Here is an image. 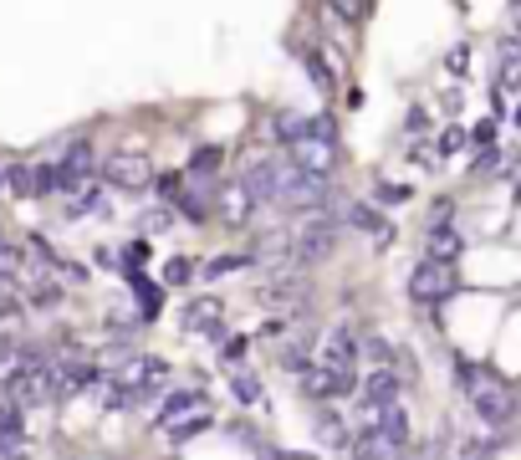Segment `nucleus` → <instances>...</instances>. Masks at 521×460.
<instances>
[{
    "mask_svg": "<svg viewBox=\"0 0 521 460\" xmlns=\"http://www.w3.org/2000/svg\"><path fill=\"white\" fill-rule=\"evenodd\" d=\"M358 368H364V353H358V333L337 322L322 343H317V358L312 368L301 374V389L317 399V404H328V399H343V394H358Z\"/></svg>",
    "mask_w": 521,
    "mask_h": 460,
    "instance_id": "nucleus-1",
    "label": "nucleus"
},
{
    "mask_svg": "<svg viewBox=\"0 0 521 460\" xmlns=\"http://www.w3.org/2000/svg\"><path fill=\"white\" fill-rule=\"evenodd\" d=\"M220 164H225V149L220 143H205V149H194L190 154L184 179H190V185H210V179H220Z\"/></svg>",
    "mask_w": 521,
    "mask_h": 460,
    "instance_id": "nucleus-16",
    "label": "nucleus"
},
{
    "mask_svg": "<svg viewBox=\"0 0 521 460\" xmlns=\"http://www.w3.org/2000/svg\"><path fill=\"white\" fill-rule=\"evenodd\" d=\"M465 62H471V47H455V57H450V72H465Z\"/></svg>",
    "mask_w": 521,
    "mask_h": 460,
    "instance_id": "nucleus-29",
    "label": "nucleus"
},
{
    "mask_svg": "<svg viewBox=\"0 0 521 460\" xmlns=\"http://www.w3.org/2000/svg\"><path fill=\"white\" fill-rule=\"evenodd\" d=\"M312 435H317L322 445H332V450H347V440H353V435H347V425L337 419V410H317V414H312Z\"/></svg>",
    "mask_w": 521,
    "mask_h": 460,
    "instance_id": "nucleus-18",
    "label": "nucleus"
},
{
    "mask_svg": "<svg viewBox=\"0 0 521 460\" xmlns=\"http://www.w3.org/2000/svg\"><path fill=\"white\" fill-rule=\"evenodd\" d=\"M465 139H471L465 128H445L440 139H435V154H455V149H465Z\"/></svg>",
    "mask_w": 521,
    "mask_h": 460,
    "instance_id": "nucleus-25",
    "label": "nucleus"
},
{
    "mask_svg": "<svg viewBox=\"0 0 521 460\" xmlns=\"http://www.w3.org/2000/svg\"><path fill=\"white\" fill-rule=\"evenodd\" d=\"M501 169V154H496V143H486V149H475V164H471V175H496Z\"/></svg>",
    "mask_w": 521,
    "mask_h": 460,
    "instance_id": "nucleus-23",
    "label": "nucleus"
},
{
    "mask_svg": "<svg viewBox=\"0 0 521 460\" xmlns=\"http://www.w3.org/2000/svg\"><path fill=\"white\" fill-rule=\"evenodd\" d=\"M337 251V210H317L292 230V261L297 266H317Z\"/></svg>",
    "mask_w": 521,
    "mask_h": 460,
    "instance_id": "nucleus-4",
    "label": "nucleus"
},
{
    "mask_svg": "<svg viewBox=\"0 0 521 460\" xmlns=\"http://www.w3.org/2000/svg\"><path fill=\"white\" fill-rule=\"evenodd\" d=\"M210 425H215V414H210V410H194V414H184L179 425H169L164 435H169L174 445H184V440H194V435H200V429H210Z\"/></svg>",
    "mask_w": 521,
    "mask_h": 460,
    "instance_id": "nucleus-21",
    "label": "nucleus"
},
{
    "mask_svg": "<svg viewBox=\"0 0 521 460\" xmlns=\"http://www.w3.org/2000/svg\"><path fill=\"white\" fill-rule=\"evenodd\" d=\"M404 133H414V139L429 133V113L425 108H409V113H404Z\"/></svg>",
    "mask_w": 521,
    "mask_h": 460,
    "instance_id": "nucleus-27",
    "label": "nucleus"
},
{
    "mask_svg": "<svg viewBox=\"0 0 521 460\" xmlns=\"http://www.w3.org/2000/svg\"><path fill=\"white\" fill-rule=\"evenodd\" d=\"M460 251H465V240H460L455 225H429V261H450L455 266Z\"/></svg>",
    "mask_w": 521,
    "mask_h": 460,
    "instance_id": "nucleus-17",
    "label": "nucleus"
},
{
    "mask_svg": "<svg viewBox=\"0 0 521 460\" xmlns=\"http://www.w3.org/2000/svg\"><path fill=\"white\" fill-rule=\"evenodd\" d=\"M322 11H328V16H337L347 32H358V26H364V16H368V0H322Z\"/></svg>",
    "mask_w": 521,
    "mask_h": 460,
    "instance_id": "nucleus-19",
    "label": "nucleus"
},
{
    "mask_svg": "<svg viewBox=\"0 0 521 460\" xmlns=\"http://www.w3.org/2000/svg\"><path fill=\"white\" fill-rule=\"evenodd\" d=\"M194 271H200L194 261H184V256H174L169 266H164V282H169V286H184V282L194 276Z\"/></svg>",
    "mask_w": 521,
    "mask_h": 460,
    "instance_id": "nucleus-24",
    "label": "nucleus"
},
{
    "mask_svg": "<svg viewBox=\"0 0 521 460\" xmlns=\"http://www.w3.org/2000/svg\"><path fill=\"white\" fill-rule=\"evenodd\" d=\"M460 292V276H455V266L450 261H419V266L409 271V297L414 302H425V307H435V302H445V297H455Z\"/></svg>",
    "mask_w": 521,
    "mask_h": 460,
    "instance_id": "nucleus-6",
    "label": "nucleus"
},
{
    "mask_svg": "<svg viewBox=\"0 0 521 460\" xmlns=\"http://www.w3.org/2000/svg\"><path fill=\"white\" fill-rule=\"evenodd\" d=\"M184 333H205L210 343H220L225 338V322H220V302L215 297H194L190 307H184Z\"/></svg>",
    "mask_w": 521,
    "mask_h": 460,
    "instance_id": "nucleus-10",
    "label": "nucleus"
},
{
    "mask_svg": "<svg viewBox=\"0 0 521 460\" xmlns=\"http://www.w3.org/2000/svg\"><path fill=\"white\" fill-rule=\"evenodd\" d=\"M230 394L240 399V404H246V410H261V404H266V394H261V379H256V374H230Z\"/></svg>",
    "mask_w": 521,
    "mask_h": 460,
    "instance_id": "nucleus-20",
    "label": "nucleus"
},
{
    "mask_svg": "<svg viewBox=\"0 0 521 460\" xmlns=\"http://www.w3.org/2000/svg\"><path fill=\"white\" fill-rule=\"evenodd\" d=\"M347 450H353V460H399L404 455L389 435H379V429H368V425H358V435L347 440Z\"/></svg>",
    "mask_w": 521,
    "mask_h": 460,
    "instance_id": "nucleus-14",
    "label": "nucleus"
},
{
    "mask_svg": "<svg viewBox=\"0 0 521 460\" xmlns=\"http://www.w3.org/2000/svg\"><path fill=\"white\" fill-rule=\"evenodd\" d=\"M62 200H67V221H93V215L108 210V190L103 185H82V190L62 194Z\"/></svg>",
    "mask_w": 521,
    "mask_h": 460,
    "instance_id": "nucleus-15",
    "label": "nucleus"
},
{
    "mask_svg": "<svg viewBox=\"0 0 521 460\" xmlns=\"http://www.w3.org/2000/svg\"><path fill=\"white\" fill-rule=\"evenodd\" d=\"M409 185H389V179H379V185H373V205L379 210H389V205H404V200H409Z\"/></svg>",
    "mask_w": 521,
    "mask_h": 460,
    "instance_id": "nucleus-22",
    "label": "nucleus"
},
{
    "mask_svg": "<svg viewBox=\"0 0 521 460\" xmlns=\"http://www.w3.org/2000/svg\"><path fill=\"white\" fill-rule=\"evenodd\" d=\"M343 215H347V225H353V230H358V236H368L373 240V246H394V225H389V215H383L379 205H373V200H368V205H358V200H347L343 205Z\"/></svg>",
    "mask_w": 521,
    "mask_h": 460,
    "instance_id": "nucleus-8",
    "label": "nucleus"
},
{
    "mask_svg": "<svg viewBox=\"0 0 521 460\" xmlns=\"http://www.w3.org/2000/svg\"><path fill=\"white\" fill-rule=\"evenodd\" d=\"M97 175H103V185L118 190V194H143L154 185V164L143 159V154H112V159L97 164Z\"/></svg>",
    "mask_w": 521,
    "mask_h": 460,
    "instance_id": "nucleus-7",
    "label": "nucleus"
},
{
    "mask_svg": "<svg viewBox=\"0 0 521 460\" xmlns=\"http://www.w3.org/2000/svg\"><path fill=\"white\" fill-rule=\"evenodd\" d=\"M404 379H399V368H368V379L358 383V404H394Z\"/></svg>",
    "mask_w": 521,
    "mask_h": 460,
    "instance_id": "nucleus-13",
    "label": "nucleus"
},
{
    "mask_svg": "<svg viewBox=\"0 0 521 460\" xmlns=\"http://www.w3.org/2000/svg\"><path fill=\"white\" fill-rule=\"evenodd\" d=\"M517 128H521V103H517Z\"/></svg>",
    "mask_w": 521,
    "mask_h": 460,
    "instance_id": "nucleus-31",
    "label": "nucleus"
},
{
    "mask_svg": "<svg viewBox=\"0 0 521 460\" xmlns=\"http://www.w3.org/2000/svg\"><path fill=\"white\" fill-rule=\"evenodd\" d=\"M286 51H292V57L301 62V72L312 77L317 93L332 97V93H337V87L347 82V57L332 47V41L317 32V26H297V32L286 36Z\"/></svg>",
    "mask_w": 521,
    "mask_h": 460,
    "instance_id": "nucleus-3",
    "label": "nucleus"
},
{
    "mask_svg": "<svg viewBox=\"0 0 521 460\" xmlns=\"http://www.w3.org/2000/svg\"><path fill=\"white\" fill-rule=\"evenodd\" d=\"M5 194H11V185H5V159H0V200H5Z\"/></svg>",
    "mask_w": 521,
    "mask_h": 460,
    "instance_id": "nucleus-30",
    "label": "nucleus"
},
{
    "mask_svg": "<svg viewBox=\"0 0 521 460\" xmlns=\"http://www.w3.org/2000/svg\"><path fill=\"white\" fill-rule=\"evenodd\" d=\"M93 383H103V368H97L93 358H82V353L51 358V374H47L51 399H72V394H82V389H93Z\"/></svg>",
    "mask_w": 521,
    "mask_h": 460,
    "instance_id": "nucleus-5",
    "label": "nucleus"
},
{
    "mask_svg": "<svg viewBox=\"0 0 521 460\" xmlns=\"http://www.w3.org/2000/svg\"><path fill=\"white\" fill-rule=\"evenodd\" d=\"M455 379H460V389L471 394V410L486 419L490 429H506V425H517V394H511V383L506 379H496L490 368H481V364H471V358H460L455 353Z\"/></svg>",
    "mask_w": 521,
    "mask_h": 460,
    "instance_id": "nucleus-2",
    "label": "nucleus"
},
{
    "mask_svg": "<svg viewBox=\"0 0 521 460\" xmlns=\"http://www.w3.org/2000/svg\"><path fill=\"white\" fill-rule=\"evenodd\" d=\"M194 410H210V399L200 394V389H174V394H164V404H158V414H154V425L169 429V425H179V419L194 414Z\"/></svg>",
    "mask_w": 521,
    "mask_h": 460,
    "instance_id": "nucleus-12",
    "label": "nucleus"
},
{
    "mask_svg": "<svg viewBox=\"0 0 521 460\" xmlns=\"http://www.w3.org/2000/svg\"><path fill=\"white\" fill-rule=\"evenodd\" d=\"M286 154H292L307 175L332 179V169H337V139H301V143H292Z\"/></svg>",
    "mask_w": 521,
    "mask_h": 460,
    "instance_id": "nucleus-9",
    "label": "nucleus"
},
{
    "mask_svg": "<svg viewBox=\"0 0 521 460\" xmlns=\"http://www.w3.org/2000/svg\"><path fill=\"white\" fill-rule=\"evenodd\" d=\"M246 348H251L246 338H230V343L220 348V358H225V364H240V358H246Z\"/></svg>",
    "mask_w": 521,
    "mask_h": 460,
    "instance_id": "nucleus-28",
    "label": "nucleus"
},
{
    "mask_svg": "<svg viewBox=\"0 0 521 460\" xmlns=\"http://www.w3.org/2000/svg\"><path fill=\"white\" fill-rule=\"evenodd\" d=\"M307 297H312V292H307V276H301V271L271 276V286H261V302H266V307H292V312H297V307H307Z\"/></svg>",
    "mask_w": 521,
    "mask_h": 460,
    "instance_id": "nucleus-11",
    "label": "nucleus"
},
{
    "mask_svg": "<svg viewBox=\"0 0 521 460\" xmlns=\"http://www.w3.org/2000/svg\"><path fill=\"white\" fill-rule=\"evenodd\" d=\"M460 460H496V445L490 440H465L460 445Z\"/></svg>",
    "mask_w": 521,
    "mask_h": 460,
    "instance_id": "nucleus-26",
    "label": "nucleus"
}]
</instances>
